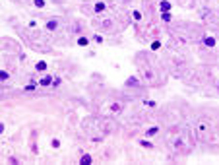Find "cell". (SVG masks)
<instances>
[{
	"label": "cell",
	"mask_w": 219,
	"mask_h": 165,
	"mask_svg": "<svg viewBox=\"0 0 219 165\" xmlns=\"http://www.w3.org/2000/svg\"><path fill=\"white\" fill-rule=\"evenodd\" d=\"M56 27H58V22H56V20H51V22H47V29L54 31Z\"/></svg>",
	"instance_id": "obj_1"
},
{
	"label": "cell",
	"mask_w": 219,
	"mask_h": 165,
	"mask_svg": "<svg viewBox=\"0 0 219 165\" xmlns=\"http://www.w3.org/2000/svg\"><path fill=\"white\" fill-rule=\"evenodd\" d=\"M204 45H206V47H215V39L213 37H206V39H204Z\"/></svg>",
	"instance_id": "obj_2"
},
{
	"label": "cell",
	"mask_w": 219,
	"mask_h": 165,
	"mask_svg": "<svg viewBox=\"0 0 219 165\" xmlns=\"http://www.w3.org/2000/svg\"><path fill=\"white\" fill-rule=\"evenodd\" d=\"M53 76H45V78H41V86H48V84H53Z\"/></svg>",
	"instance_id": "obj_3"
},
{
	"label": "cell",
	"mask_w": 219,
	"mask_h": 165,
	"mask_svg": "<svg viewBox=\"0 0 219 165\" xmlns=\"http://www.w3.org/2000/svg\"><path fill=\"white\" fill-rule=\"evenodd\" d=\"M35 70H39V72H45V70H47V62H37V64H35Z\"/></svg>",
	"instance_id": "obj_4"
},
{
	"label": "cell",
	"mask_w": 219,
	"mask_h": 165,
	"mask_svg": "<svg viewBox=\"0 0 219 165\" xmlns=\"http://www.w3.org/2000/svg\"><path fill=\"white\" fill-rule=\"evenodd\" d=\"M161 20H163V22H171V20H173V16H171L169 12H163V14H161Z\"/></svg>",
	"instance_id": "obj_5"
},
{
	"label": "cell",
	"mask_w": 219,
	"mask_h": 165,
	"mask_svg": "<svg viewBox=\"0 0 219 165\" xmlns=\"http://www.w3.org/2000/svg\"><path fill=\"white\" fill-rule=\"evenodd\" d=\"M159 8H161L163 12H165V10H169V8H171V2H161V4H159Z\"/></svg>",
	"instance_id": "obj_6"
},
{
	"label": "cell",
	"mask_w": 219,
	"mask_h": 165,
	"mask_svg": "<svg viewBox=\"0 0 219 165\" xmlns=\"http://www.w3.org/2000/svg\"><path fill=\"white\" fill-rule=\"evenodd\" d=\"M157 132H159V128H157V126H153V128H149L145 134H147V136H153V134H157Z\"/></svg>",
	"instance_id": "obj_7"
},
{
	"label": "cell",
	"mask_w": 219,
	"mask_h": 165,
	"mask_svg": "<svg viewBox=\"0 0 219 165\" xmlns=\"http://www.w3.org/2000/svg\"><path fill=\"white\" fill-rule=\"evenodd\" d=\"M103 10H105V4H103V2H97L95 4V12H103Z\"/></svg>",
	"instance_id": "obj_8"
},
{
	"label": "cell",
	"mask_w": 219,
	"mask_h": 165,
	"mask_svg": "<svg viewBox=\"0 0 219 165\" xmlns=\"http://www.w3.org/2000/svg\"><path fill=\"white\" fill-rule=\"evenodd\" d=\"M87 43H89V41L85 39V37H79V39H78V45H82V47H87Z\"/></svg>",
	"instance_id": "obj_9"
},
{
	"label": "cell",
	"mask_w": 219,
	"mask_h": 165,
	"mask_svg": "<svg viewBox=\"0 0 219 165\" xmlns=\"http://www.w3.org/2000/svg\"><path fill=\"white\" fill-rule=\"evenodd\" d=\"M82 163H83V165L91 163V155H83V157H82Z\"/></svg>",
	"instance_id": "obj_10"
},
{
	"label": "cell",
	"mask_w": 219,
	"mask_h": 165,
	"mask_svg": "<svg viewBox=\"0 0 219 165\" xmlns=\"http://www.w3.org/2000/svg\"><path fill=\"white\" fill-rule=\"evenodd\" d=\"M142 146H144V148H153V144H151V142H147V140H142Z\"/></svg>",
	"instance_id": "obj_11"
},
{
	"label": "cell",
	"mask_w": 219,
	"mask_h": 165,
	"mask_svg": "<svg viewBox=\"0 0 219 165\" xmlns=\"http://www.w3.org/2000/svg\"><path fill=\"white\" fill-rule=\"evenodd\" d=\"M159 47H161V43H159V41H153V43H151V49H153V51H157Z\"/></svg>",
	"instance_id": "obj_12"
},
{
	"label": "cell",
	"mask_w": 219,
	"mask_h": 165,
	"mask_svg": "<svg viewBox=\"0 0 219 165\" xmlns=\"http://www.w3.org/2000/svg\"><path fill=\"white\" fill-rule=\"evenodd\" d=\"M25 91H35V82L29 84V86H25Z\"/></svg>",
	"instance_id": "obj_13"
},
{
	"label": "cell",
	"mask_w": 219,
	"mask_h": 165,
	"mask_svg": "<svg viewBox=\"0 0 219 165\" xmlns=\"http://www.w3.org/2000/svg\"><path fill=\"white\" fill-rule=\"evenodd\" d=\"M35 6H37V8H43V6H45V0H35Z\"/></svg>",
	"instance_id": "obj_14"
},
{
	"label": "cell",
	"mask_w": 219,
	"mask_h": 165,
	"mask_svg": "<svg viewBox=\"0 0 219 165\" xmlns=\"http://www.w3.org/2000/svg\"><path fill=\"white\" fill-rule=\"evenodd\" d=\"M134 20H136V22H140V20H142V14H140V12H134Z\"/></svg>",
	"instance_id": "obj_15"
},
{
	"label": "cell",
	"mask_w": 219,
	"mask_h": 165,
	"mask_svg": "<svg viewBox=\"0 0 219 165\" xmlns=\"http://www.w3.org/2000/svg\"><path fill=\"white\" fill-rule=\"evenodd\" d=\"M93 39H95V43H103V37H101V35H95Z\"/></svg>",
	"instance_id": "obj_16"
},
{
	"label": "cell",
	"mask_w": 219,
	"mask_h": 165,
	"mask_svg": "<svg viewBox=\"0 0 219 165\" xmlns=\"http://www.w3.org/2000/svg\"><path fill=\"white\" fill-rule=\"evenodd\" d=\"M113 111H114V113H118V111H120V105L114 103V105H113Z\"/></svg>",
	"instance_id": "obj_17"
},
{
	"label": "cell",
	"mask_w": 219,
	"mask_h": 165,
	"mask_svg": "<svg viewBox=\"0 0 219 165\" xmlns=\"http://www.w3.org/2000/svg\"><path fill=\"white\" fill-rule=\"evenodd\" d=\"M60 146V140H53V148H58Z\"/></svg>",
	"instance_id": "obj_18"
}]
</instances>
